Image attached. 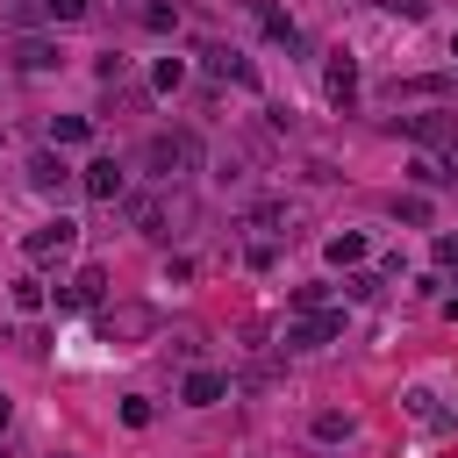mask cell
<instances>
[{"mask_svg": "<svg viewBox=\"0 0 458 458\" xmlns=\"http://www.w3.org/2000/svg\"><path fill=\"white\" fill-rule=\"evenodd\" d=\"M344 293H351V301H372V293H379V272H365V265H358V272L344 279Z\"/></svg>", "mask_w": 458, "mask_h": 458, "instance_id": "ffe728a7", "label": "cell"}, {"mask_svg": "<svg viewBox=\"0 0 458 458\" xmlns=\"http://www.w3.org/2000/svg\"><path fill=\"white\" fill-rule=\"evenodd\" d=\"M43 308V279H14V315H36Z\"/></svg>", "mask_w": 458, "mask_h": 458, "instance_id": "ac0fdd59", "label": "cell"}, {"mask_svg": "<svg viewBox=\"0 0 458 458\" xmlns=\"http://www.w3.org/2000/svg\"><path fill=\"white\" fill-rule=\"evenodd\" d=\"M365 258H372V243H365L358 229H344V236H329V265H336V272H358Z\"/></svg>", "mask_w": 458, "mask_h": 458, "instance_id": "9c48e42d", "label": "cell"}, {"mask_svg": "<svg viewBox=\"0 0 458 458\" xmlns=\"http://www.w3.org/2000/svg\"><path fill=\"white\" fill-rule=\"evenodd\" d=\"M143 165H150L157 179H179V172H200V136H193V129H172V136H150V150H143Z\"/></svg>", "mask_w": 458, "mask_h": 458, "instance_id": "6da1fadb", "label": "cell"}, {"mask_svg": "<svg viewBox=\"0 0 458 458\" xmlns=\"http://www.w3.org/2000/svg\"><path fill=\"white\" fill-rule=\"evenodd\" d=\"M451 57H458V29H451Z\"/></svg>", "mask_w": 458, "mask_h": 458, "instance_id": "4316f807", "label": "cell"}, {"mask_svg": "<svg viewBox=\"0 0 458 458\" xmlns=\"http://www.w3.org/2000/svg\"><path fill=\"white\" fill-rule=\"evenodd\" d=\"M322 86H329V100H336V107H351V100H358V57H351V50H336V57H329V72H322Z\"/></svg>", "mask_w": 458, "mask_h": 458, "instance_id": "5b68a950", "label": "cell"}, {"mask_svg": "<svg viewBox=\"0 0 458 458\" xmlns=\"http://www.w3.org/2000/svg\"><path fill=\"white\" fill-rule=\"evenodd\" d=\"M86 136H93L86 114H57V122H50V143H86Z\"/></svg>", "mask_w": 458, "mask_h": 458, "instance_id": "2e32d148", "label": "cell"}, {"mask_svg": "<svg viewBox=\"0 0 458 458\" xmlns=\"http://www.w3.org/2000/svg\"><path fill=\"white\" fill-rule=\"evenodd\" d=\"M401 129H408L415 143H451V136H458V129H451L444 114H401Z\"/></svg>", "mask_w": 458, "mask_h": 458, "instance_id": "8fae6325", "label": "cell"}, {"mask_svg": "<svg viewBox=\"0 0 458 458\" xmlns=\"http://www.w3.org/2000/svg\"><path fill=\"white\" fill-rule=\"evenodd\" d=\"M14 64H21V72H50V64H57V43H43V36H21V43H14Z\"/></svg>", "mask_w": 458, "mask_h": 458, "instance_id": "30bf717a", "label": "cell"}, {"mask_svg": "<svg viewBox=\"0 0 458 458\" xmlns=\"http://www.w3.org/2000/svg\"><path fill=\"white\" fill-rule=\"evenodd\" d=\"M344 437H351V415L344 408H322L315 415V444H344Z\"/></svg>", "mask_w": 458, "mask_h": 458, "instance_id": "9a60e30c", "label": "cell"}, {"mask_svg": "<svg viewBox=\"0 0 458 458\" xmlns=\"http://www.w3.org/2000/svg\"><path fill=\"white\" fill-rule=\"evenodd\" d=\"M122 422H129V429H143V422H150V401H143V394H129V401H122Z\"/></svg>", "mask_w": 458, "mask_h": 458, "instance_id": "44dd1931", "label": "cell"}, {"mask_svg": "<svg viewBox=\"0 0 458 458\" xmlns=\"http://www.w3.org/2000/svg\"><path fill=\"white\" fill-rule=\"evenodd\" d=\"M437 265H458V236H437Z\"/></svg>", "mask_w": 458, "mask_h": 458, "instance_id": "cb8c5ba5", "label": "cell"}, {"mask_svg": "<svg viewBox=\"0 0 458 458\" xmlns=\"http://www.w3.org/2000/svg\"><path fill=\"white\" fill-rule=\"evenodd\" d=\"M250 7H258V21H265V36H272V43H286V50H301V29H293V21L279 14V7H265V0H250Z\"/></svg>", "mask_w": 458, "mask_h": 458, "instance_id": "7c38bea8", "label": "cell"}, {"mask_svg": "<svg viewBox=\"0 0 458 458\" xmlns=\"http://www.w3.org/2000/svg\"><path fill=\"white\" fill-rule=\"evenodd\" d=\"M222 394H229V372H215V365H193L186 386H179V401H193V408H215Z\"/></svg>", "mask_w": 458, "mask_h": 458, "instance_id": "277c9868", "label": "cell"}, {"mask_svg": "<svg viewBox=\"0 0 458 458\" xmlns=\"http://www.w3.org/2000/svg\"><path fill=\"white\" fill-rule=\"evenodd\" d=\"M200 57H208V72H215V79H236V86H258V64H250L243 50H229V43H208Z\"/></svg>", "mask_w": 458, "mask_h": 458, "instance_id": "7a4b0ae2", "label": "cell"}, {"mask_svg": "<svg viewBox=\"0 0 458 458\" xmlns=\"http://www.w3.org/2000/svg\"><path fill=\"white\" fill-rule=\"evenodd\" d=\"M408 172H415V179H422V186H444V165H437V157H415V165H408Z\"/></svg>", "mask_w": 458, "mask_h": 458, "instance_id": "7402d4cb", "label": "cell"}, {"mask_svg": "<svg viewBox=\"0 0 458 458\" xmlns=\"http://www.w3.org/2000/svg\"><path fill=\"white\" fill-rule=\"evenodd\" d=\"M150 329V308H122V315H107V336H143Z\"/></svg>", "mask_w": 458, "mask_h": 458, "instance_id": "e0dca14e", "label": "cell"}, {"mask_svg": "<svg viewBox=\"0 0 458 458\" xmlns=\"http://www.w3.org/2000/svg\"><path fill=\"white\" fill-rule=\"evenodd\" d=\"M444 179H458V136L444 143Z\"/></svg>", "mask_w": 458, "mask_h": 458, "instance_id": "484cf974", "label": "cell"}, {"mask_svg": "<svg viewBox=\"0 0 458 458\" xmlns=\"http://www.w3.org/2000/svg\"><path fill=\"white\" fill-rule=\"evenodd\" d=\"M386 7H394V14H408V21H422V7H429V0H386Z\"/></svg>", "mask_w": 458, "mask_h": 458, "instance_id": "d4e9b609", "label": "cell"}, {"mask_svg": "<svg viewBox=\"0 0 458 458\" xmlns=\"http://www.w3.org/2000/svg\"><path fill=\"white\" fill-rule=\"evenodd\" d=\"M136 14H143V29H179V14H172V7H165V0H143V7H136Z\"/></svg>", "mask_w": 458, "mask_h": 458, "instance_id": "d6986e66", "label": "cell"}, {"mask_svg": "<svg viewBox=\"0 0 458 458\" xmlns=\"http://www.w3.org/2000/svg\"><path fill=\"white\" fill-rule=\"evenodd\" d=\"M329 336H344V315H308V322H293V329H286V344H293V351L329 344Z\"/></svg>", "mask_w": 458, "mask_h": 458, "instance_id": "ba28073f", "label": "cell"}, {"mask_svg": "<svg viewBox=\"0 0 458 458\" xmlns=\"http://www.w3.org/2000/svg\"><path fill=\"white\" fill-rule=\"evenodd\" d=\"M0 429H7V401H0Z\"/></svg>", "mask_w": 458, "mask_h": 458, "instance_id": "83f0119b", "label": "cell"}, {"mask_svg": "<svg viewBox=\"0 0 458 458\" xmlns=\"http://www.w3.org/2000/svg\"><path fill=\"white\" fill-rule=\"evenodd\" d=\"M79 186H86L93 200H114V193H122V165H114V157H93V165L79 172Z\"/></svg>", "mask_w": 458, "mask_h": 458, "instance_id": "52a82bcc", "label": "cell"}, {"mask_svg": "<svg viewBox=\"0 0 458 458\" xmlns=\"http://www.w3.org/2000/svg\"><path fill=\"white\" fill-rule=\"evenodd\" d=\"M72 236H79V222H64V215H57V222H43V229H29V243H21V250H29L36 265H43V258H57V250H72Z\"/></svg>", "mask_w": 458, "mask_h": 458, "instance_id": "3957f363", "label": "cell"}, {"mask_svg": "<svg viewBox=\"0 0 458 458\" xmlns=\"http://www.w3.org/2000/svg\"><path fill=\"white\" fill-rule=\"evenodd\" d=\"M100 286H107V272H100V265H86L72 286H57V308H64V315H79V308H93V293H100Z\"/></svg>", "mask_w": 458, "mask_h": 458, "instance_id": "8992f818", "label": "cell"}, {"mask_svg": "<svg viewBox=\"0 0 458 458\" xmlns=\"http://www.w3.org/2000/svg\"><path fill=\"white\" fill-rule=\"evenodd\" d=\"M64 179H72V172H64V165H57L50 150H43V157H29V186H43V193H57Z\"/></svg>", "mask_w": 458, "mask_h": 458, "instance_id": "5bb4252c", "label": "cell"}, {"mask_svg": "<svg viewBox=\"0 0 458 458\" xmlns=\"http://www.w3.org/2000/svg\"><path fill=\"white\" fill-rule=\"evenodd\" d=\"M250 229H265V236H286V229H293V208H286V200H265V208H250Z\"/></svg>", "mask_w": 458, "mask_h": 458, "instance_id": "4fadbf2b", "label": "cell"}, {"mask_svg": "<svg viewBox=\"0 0 458 458\" xmlns=\"http://www.w3.org/2000/svg\"><path fill=\"white\" fill-rule=\"evenodd\" d=\"M43 14H57V21H79V14H86V0H43Z\"/></svg>", "mask_w": 458, "mask_h": 458, "instance_id": "603a6c76", "label": "cell"}]
</instances>
